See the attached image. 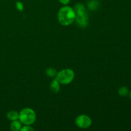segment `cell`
<instances>
[{"instance_id":"6","label":"cell","mask_w":131,"mask_h":131,"mask_svg":"<svg viewBox=\"0 0 131 131\" xmlns=\"http://www.w3.org/2000/svg\"><path fill=\"white\" fill-rule=\"evenodd\" d=\"M50 88L51 91L54 93H58L60 90V83H59L58 81L55 78L50 84Z\"/></svg>"},{"instance_id":"13","label":"cell","mask_w":131,"mask_h":131,"mask_svg":"<svg viewBox=\"0 0 131 131\" xmlns=\"http://www.w3.org/2000/svg\"><path fill=\"white\" fill-rule=\"evenodd\" d=\"M15 6H16L17 9L20 12L23 11V9H24V5H23V4L20 1H17Z\"/></svg>"},{"instance_id":"5","label":"cell","mask_w":131,"mask_h":131,"mask_svg":"<svg viewBox=\"0 0 131 131\" xmlns=\"http://www.w3.org/2000/svg\"><path fill=\"white\" fill-rule=\"evenodd\" d=\"M75 22L81 28H85L88 24V15L86 11L81 12L75 14Z\"/></svg>"},{"instance_id":"14","label":"cell","mask_w":131,"mask_h":131,"mask_svg":"<svg viewBox=\"0 0 131 131\" xmlns=\"http://www.w3.org/2000/svg\"><path fill=\"white\" fill-rule=\"evenodd\" d=\"M21 131H29V130H34V129L32 128L30 125H25L24 126H22L21 129H20Z\"/></svg>"},{"instance_id":"3","label":"cell","mask_w":131,"mask_h":131,"mask_svg":"<svg viewBox=\"0 0 131 131\" xmlns=\"http://www.w3.org/2000/svg\"><path fill=\"white\" fill-rule=\"evenodd\" d=\"M74 77L75 74L72 69H65L57 73L56 79L60 84H68L74 80Z\"/></svg>"},{"instance_id":"16","label":"cell","mask_w":131,"mask_h":131,"mask_svg":"<svg viewBox=\"0 0 131 131\" xmlns=\"http://www.w3.org/2000/svg\"><path fill=\"white\" fill-rule=\"evenodd\" d=\"M129 97H130V101H131V91H130V93H129Z\"/></svg>"},{"instance_id":"7","label":"cell","mask_w":131,"mask_h":131,"mask_svg":"<svg viewBox=\"0 0 131 131\" xmlns=\"http://www.w3.org/2000/svg\"><path fill=\"white\" fill-rule=\"evenodd\" d=\"M22 127V123L20 122L19 120H16L12 121V122L10 124V128L11 130L14 131L20 130Z\"/></svg>"},{"instance_id":"4","label":"cell","mask_w":131,"mask_h":131,"mask_svg":"<svg viewBox=\"0 0 131 131\" xmlns=\"http://www.w3.org/2000/svg\"><path fill=\"white\" fill-rule=\"evenodd\" d=\"M75 122L77 126L81 129H87L90 127L92 124L91 118L86 115H81L78 116L75 119Z\"/></svg>"},{"instance_id":"8","label":"cell","mask_w":131,"mask_h":131,"mask_svg":"<svg viewBox=\"0 0 131 131\" xmlns=\"http://www.w3.org/2000/svg\"><path fill=\"white\" fill-rule=\"evenodd\" d=\"M19 113H18L17 111H10L6 115L8 119L11 121H14V120H16L19 119Z\"/></svg>"},{"instance_id":"9","label":"cell","mask_w":131,"mask_h":131,"mask_svg":"<svg viewBox=\"0 0 131 131\" xmlns=\"http://www.w3.org/2000/svg\"><path fill=\"white\" fill-rule=\"evenodd\" d=\"M99 3L97 0H90L88 3V8L92 10H95L98 8Z\"/></svg>"},{"instance_id":"15","label":"cell","mask_w":131,"mask_h":131,"mask_svg":"<svg viewBox=\"0 0 131 131\" xmlns=\"http://www.w3.org/2000/svg\"><path fill=\"white\" fill-rule=\"evenodd\" d=\"M59 1H60L61 4H63V5H67L70 3V0H59Z\"/></svg>"},{"instance_id":"2","label":"cell","mask_w":131,"mask_h":131,"mask_svg":"<svg viewBox=\"0 0 131 131\" xmlns=\"http://www.w3.org/2000/svg\"><path fill=\"white\" fill-rule=\"evenodd\" d=\"M36 113L32 109L26 107L20 111L19 115V120L24 125H30L35 122Z\"/></svg>"},{"instance_id":"12","label":"cell","mask_w":131,"mask_h":131,"mask_svg":"<svg viewBox=\"0 0 131 131\" xmlns=\"http://www.w3.org/2000/svg\"><path fill=\"white\" fill-rule=\"evenodd\" d=\"M129 90L127 87L125 86H122L121 88H119L118 90V94L120 95L121 97H126L129 95Z\"/></svg>"},{"instance_id":"1","label":"cell","mask_w":131,"mask_h":131,"mask_svg":"<svg viewBox=\"0 0 131 131\" xmlns=\"http://www.w3.org/2000/svg\"><path fill=\"white\" fill-rule=\"evenodd\" d=\"M58 19L63 26H66L72 24L75 19V12L74 8L69 6L61 8L58 14Z\"/></svg>"},{"instance_id":"10","label":"cell","mask_w":131,"mask_h":131,"mask_svg":"<svg viewBox=\"0 0 131 131\" xmlns=\"http://www.w3.org/2000/svg\"><path fill=\"white\" fill-rule=\"evenodd\" d=\"M46 75L49 78H54V77L56 76L57 74V72H56V69L54 68H48L46 71Z\"/></svg>"},{"instance_id":"11","label":"cell","mask_w":131,"mask_h":131,"mask_svg":"<svg viewBox=\"0 0 131 131\" xmlns=\"http://www.w3.org/2000/svg\"><path fill=\"white\" fill-rule=\"evenodd\" d=\"M74 10V11H75V14H77V13L85 11L86 8H85V6H84V5H83V4L80 3H79L76 4V5H75Z\"/></svg>"}]
</instances>
